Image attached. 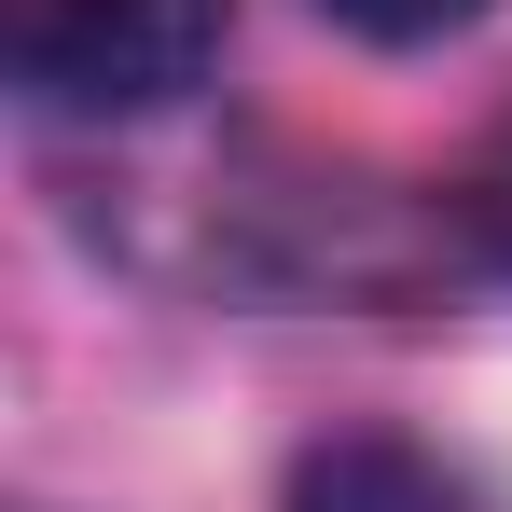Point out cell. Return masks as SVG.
Here are the masks:
<instances>
[{
	"label": "cell",
	"instance_id": "obj_1",
	"mask_svg": "<svg viewBox=\"0 0 512 512\" xmlns=\"http://www.w3.org/2000/svg\"><path fill=\"white\" fill-rule=\"evenodd\" d=\"M0 56L42 111H167L222 56V0H0Z\"/></svg>",
	"mask_w": 512,
	"mask_h": 512
},
{
	"label": "cell",
	"instance_id": "obj_2",
	"mask_svg": "<svg viewBox=\"0 0 512 512\" xmlns=\"http://www.w3.org/2000/svg\"><path fill=\"white\" fill-rule=\"evenodd\" d=\"M291 512H485V499H471L429 443H374V429H360V443H319V457L291 471Z\"/></svg>",
	"mask_w": 512,
	"mask_h": 512
},
{
	"label": "cell",
	"instance_id": "obj_3",
	"mask_svg": "<svg viewBox=\"0 0 512 512\" xmlns=\"http://www.w3.org/2000/svg\"><path fill=\"white\" fill-rule=\"evenodd\" d=\"M457 222H471V236L512 263V111L485 125V139H471V167H457Z\"/></svg>",
	"mask_w": 512,
	"mask_h": 512
},
{
	"label": "cell",
	"instance_id": "obj_4",
	"mask_svg": "<svg viewBox=\"0 0 512 512\" xmlns=\"http://www.w3.org/2000/svg\"><path fill=\"white\" fill-rule=\"evenodd\" d=\"M333 28H360V42H443V28H471L485 0H319Z\"/></svg>",
	"mask_w": 512,
	"mask_h": 512
}]
</instances>
